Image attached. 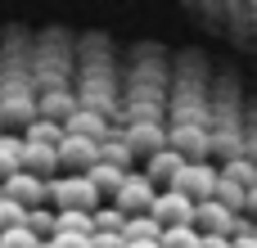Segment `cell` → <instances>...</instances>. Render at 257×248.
Listing matches in <instances>:
<instances>
[{
	"mask_svg": "<svg viewBox=\"0 0 257 248\" xmlns=\"http://www.w3.org/2000/svg\"><path fill=\"white\" fill-rule=\"evenodd\" d=\"M185 167H190V163H185V158H181V154L167 145L163 154H154V158L145 163V176H149L154 185H167V190H172V185H176V176H181Z\"/></svg>",
	"mask_w": 257,
	"mask_h": 248,
	"instance_id": "10",
	"label": "cell"
},
{
	"mask_svg": "<svg viewBox=\"0 0 257 248\" xmlns=\"http://www.w3.org/2000/svg\"><path fill=\"white\" fill-rule=\"evenodd\" d=\"M235 248H257V230H253V235H244V239H235Z\"/></svg>",
	"mask_w": 257,
	"mask_h": 248,
	"instance_id": "30",
	"label": "cell"
},
{
	"mask_svg": "<svg viewBox=\"0 0 257 248\" xmlns=\"http://www.w3.org/2000/svg\"><path fill=\"white\" fill-rule=\"evenodd\" d=\"M126 212L122 208H99L95 212V235H126Z\"/></svg>",
	"mask_w": 257,
	"mask_h": 248,
	"instance_id": "18",
	"label": "cell"
},
{
	"mask_svg": "<svg viewBox=\"0 0 257 248\" xmlns=\"http://www.w3.org/2000/svg\"><path fill=\"white\" fill-rule=\"evenodd\" d=\"M32 72H36V95L72 90V86H68V72H72V45H68L63 32H50V36L32 50Z\"/></svg>",
	"mask_w": 257,
	"mask_h": 248,
	"instance_id": "1",
	"label": "cell"
},
{
	"mask_svg": "<svg viewBox=\"0 0 257 248\" xmlns=\"http://www.w3.org/2000/svg\"><path fill=\"white\" fill-rule=\"evenodd\" d=\"M163 226L154 221V217H131L126 221V244H163Z\"/></svg>",
	"mask_w": 257,
	"mask_h": 248,
	"instance_id": "14",
	"label": "cell"
},
{
	"mask_svg": "<svg viewBox=\"0 0 257 248\" xmlns=\"http://www.w3.org/2000/svg\"><path fill=\"white\" fill-rule=\"evenodd\" d=\"M163 248H203V235L194 226H176V230L163 235Z\"/></svg>",
	"mask_w": 257,
	"mask_h": 248,
	"instance_id": "23",
	"label": "cell"
},
{
	"mask_svg": "<svg viewBox=\"0 0 257 248\" xmlns=\"http://www.w3.org/2000/svg\"><path fill=\"white\" fill-rule=\"evenodd\" d=\"M23 140H27V145H41V149H63L68 127H59V122H50V117H36V122L23 131Z\"/></svg>",
	"mask_w": 257,
	"mask_h": 248,
	"instance_id": "12",
	"label": "cell"
},
{
	"mask_svg": "<svg viewBox=\"0 0 257 248\" xmlns=\"http://www.w3.org/2000/svg\"><path fill=\"white\" fill-rule=\"evenodd\" d=\"M122 136H126V145L136 149V158H145V163L172 145V127H167V122H131V127H122Z\"/></svg>",
	"mask_w": 257,
	"mask_h": 248,
	"instance_id": "5",
	"label": "cell"
},
{
	"mask_svg": "<svg viewBox=\"0 0 257 248\" xmlns=\"http://www.w3.org/2000/svg\"><path fill=\"white\" fill-rule=\"evenodd\" d=\"M172 149L185 163H212V131L208 127H172Z\"/></svg>",
	"mask_w": 257,
	"mask_h": 248,
	"instance_id": "8",
	"label": "cell"
},
{
	"mask_svg": "<svg viewBox=\"0 0 257 248\" xmlns=\"http://www.w3.org/2000/svg\"><path fill=\"white\" fill-rule=\"evenodd\" d=\"M45 248H95V239H86V235H54V239H45Z\"/></svg>",
	"mask_w": 257,
	"mask_h": 248,
	"instance_id": "25",
	"label": "cell"
},
{
	"mask_svg": "<svg viewBox=\"0 0 257 248\" xmlns=\"http://www.w3.org/2000/svg\"><path fill=\"white\" fill-rule=\"evenodd\" d=\"M99 185L90 181V176H59V181H50V203L59 208V212H99Z\"/></svg>",
	"mask_w": 257,
	"mask_h": 248,
	"instance_id": "2",
	"label": "cell"
},
{
	"mask_svg": "<svg viewBox=\"0 0 257 248\" xmlns=\"http://www.w3.org/2000/svg\"><path fill=\"white\" fill-rule=\"evenodd\" d=\"M221 176H226L230 185L248 190V194L257 190V163H253V158H239V163H226V167H221Z\"/></svg>",
	"mask_w": 257,
	"mask_h": 248,
	"instance_id": "16",
	"label": "cell"
},
{
	"mask_svg": "<svg viewBox=\"0 0 257 248\" xmlns=\"http://www.w3.org/2000/svg\"><path fill=\"white\" fill-rule=\"evenodd\" d=\"M158 194H163V190H158L145 172H140V176L131 172V176H126V185H122V194L113 199V208H122L126 217H149V212H154V203H158Z\"/></svg>",
	"mask_w": 257,
	"mask_h": 248,
	"instance_id": "4",
	"label": "cell"
},
{
	"mask_svg": "<svg viewBox=\"0 0 257 248\" xmlns=\"http://www.w3.org/2000/svg\"><path fill=\"white\" fill-rule=\"evenodd\" d=\"M0 248H45V239H36L27 226H18V230H9V235H0Z\"/></svg>",
	"mask_w": 257,
	"mask_h": 248,
	"instance_id": "24",
	"label": "cell"
},
{
	"mask_svg": "<svg viewBox=\"0 0 257 248\" xmlns=\"http://www.w3.org/2000/svg\"><path fill=\"white\" fill-rule=\"evenodd\" d=\"M18 226H27V208L14 203V199H0V235L18 230Z\"/></svg>",
	"mask_w": 257,
	"mask_h": 248,
	"instance_id": "21",
	"label": "cell"
},
{
	"mask_svg": "<svg viewBox=\"0 0 257 248\" xmlns=\"http://www.w3.org/2000/svg\"><path fill=\"white\" fill-rule=\"evenodd\" d=\"M194 212H199L194 199H185V194H176V190H163L149 217H154L163 230H176V226H194Z\"/></svg>",
	"mask_w": 257,
	"mask_h": 248,
	"instance_id": "7",
	"label": "cell"
},
{
	"mask_svg": "<svg viewBox=\"0 0 257 248\" xmlns=\"http://www.w3.org/2000/svg\"><path fill=\"white\" fill-rule=\"evenodd\" d=\"M5 199H14V203H23L27 212H36V208H45V199H50V181H41V176H32V172H18L14 181H5Z\"/></svg>",
	"mask_w": 257,
	"mask_h": 248,
	"instance_id": "9",
	"label": "cell"
},
{
	"mask_svg": "<svg viewBox=\"0 0 257 248\" xmlns=\"http://www.w3.org/2000/svg\"><path fill=\"white\" fill-rule=\"evenodd\" d=\"M63 163H59V149H41V145H27V167L23 172H32V176H41V181H54V172H59Z\"/></svg>",
	"mask_w": 257,
	"mask_h": 248,
	"instance_id": "13",
	"label": "cell"
},
{
	"mask_svg": "<svg viewBox=\"0 0 257 248\" xmlns=\"http://www.w3.org/2000/svg\"><path fill=\"white\" fill-rule=\"evenodd\" d=\"M126 176H131V172H117V167H108V163H99V167L90 172V181L99 185V194H113V199L122 194V185H126Z\"/></svg>",
	"mask_w": 257,
	"mask_h": 248,
	"instance_id": "17",
	"label": "cell"
},
{
	"mask_svg": "<svg viewBox=\"0 0 257 248\" xmlns=\"http://www.w3.org/2000/svg\"><path fill=\"white\" fill-rule=\"evenodd\" d=\"M203 248H235V239H221V235H203Z\"/></svg>",
	"mask_w": 257,
	"mask_h": 248,
	"instance_id": "28",
	"label": "cell"
},
{
	"mask_svg": "<svg viewBox=\"0 0 257 248\" xmlns=\"http://www.w3.org/2000/svg\"><path fill=\"white\" fill-rule=\"evenodd\" d=\"M95 248H126V235H95Z\"/></svg>",
	"mask_w": 257,
	"mask_h": 248,
	"instance_id": "27",
	"label": "cell"
},
{
	"mask_svg": "<svg viewBox=\"0 0 257 248\" xmlns=\"http://www.w3.org/2000/svg\"><path fill=\"white\" fill-rule=\"evenodd\" d=\"M27 167V140L23 136H0V181H14Z\"/></svg>",
	"mask_w": 257,
	"mask_h": 248,
	"instance_id": "11",
	"label": "cell"
},
{
	"mask_svg": "<svg viewBox=\"0 0 257 248\" xmlns=\"http://www.w3.org/2000/svg\"><path fill=\"white\" fill-rule=\"evenodd\" d=\"M59 235H86V239H95V217L90 212H59Z\"/></svg>",
	"mask_w": 257,
	"mask_h": 248,
	"instance_id": "20",
	"label": "cell"
},
{
	"mask_svg": "<svg viewBox=\"0 0 257 248\" xmlns=\"http://www.w3.org/2000/svg\"><path fill=\"white\" fill-rule=\"evenodd\" d=\"M126 248H163V244H126Z\"/></svg>",
	"mask_w": 257,
	"mask_h": 248,
	"instance_id": "31",
	"label": "cell"
},
{
	"mask_svg": "<svg viewBox=\"0 0 257 248\" xmlns=\"http://www.w3.org/2000/svg\"><path fill=\"white\" fill-rule=\"evenodd\" d=\"M0 199H5V181H0Z\"/></svg>",
	"mask_w": 257,
	"mask_h": 248,
	"instance_id": "32",
	"label": "cell"
},
{
	"mask_svg": "<svg viewBox=\"0 0 257 248\" xmlns=\"http://www.w3.org/2000/svg\"><path fill=\"white\" fill-rule=\"evenodd\" d=\"M27 230H32L36 239H54V235H59V212H50V208L27 212Z\"/></svg>",
	"mask_w": 257,
	"mask_h": 248,
	"instance_id": "19",
	"label": "cell"
},
{
	"mask_svg": "<svg viewBox=\"0 0 257 248\" xmlns=\"http://www.w3.org/2000/svg\"><path fill=\"white\" fill-rule=\"evenodd\" d=\"M244 217H253V226H257V190L248 194V212H244Z\"/></svg>",
	"mask_w": 257,
	"mask_h": 248,
	"instance_id": "29",
	"label": "cell"
},
{
	"mask_svg": "<svg viewBox=\"0 0 257 248\" xmlns=\"http://www.w3.org/2000/svg\"><path fill=\"white\" fill-rule=\"evenodd\" d=\"M244 136H248V158L257 163V104L248 108V127H244Z\"/></svg>",
	"mask_w": 257,
	"mask_h": 248,
	"instance_id": "26",
	"label": "cell"
},
{
	"mask_svg": "<svg viewBox=\"0 0 257 248\" xmlns=\"http://www.w3.org/2000/svg\"><path fill=\"white\" fill-rule=\"evenodd\" d=\"M104 163L108 167H117V172H131V163H136V149L126 145V136L117 131L113 140H104Z\"/></svg>",
	"mask_w": 257,
	"mask_h": 248,
	"instance_id": "15",
	"label": "cell"
},
{
	"mask_svg": "<svg viewBox=\"0 0 257 248\" xmlns=\"http://www.w3.org/2000/svg\"><path fill=\"white\" fill-rule=\"evenodd\" d=\"M172 190L185 194V199H194V203H212L217 190H221V167H217V163H190V167L176 176Z\"/></svg>",
	"mask_w": 257,
	"mask_h": 248,
	"instance_id": "3",
	"label": "cell"
},
{
	"mask_svg": "<svg viewBox=\"0 0 257 248\" xmlns=\"http://www.w3.org/2000/svg\"><path fill=\"white\" fill-rule=\"evenodd\" d=\"M59 163H63V172H68V176H90V172L104 163V145L81 140V136H68V140H63V149H59Z\"/></svg>",
	"mask_w": 257,
	"mask_h": 248,
	"instance_id": "6",
	"label": "cell"
},
{
	"mask_svg": "<svg viewBox=\"0 0 257 248\" xmlns=\"http://www.w3.org/2000/svg\"><path fill=\"white\" fill-rule=\"evenodd\" d=\"M217 203H226L230 212H248V190H239V185H230V181L221 176V190H217Z\"/></svg>",
	"mask_w": 257,
	"mask_h": 248,
	"instance_id": "22",
	"label": "cell"
}]
</instances>
